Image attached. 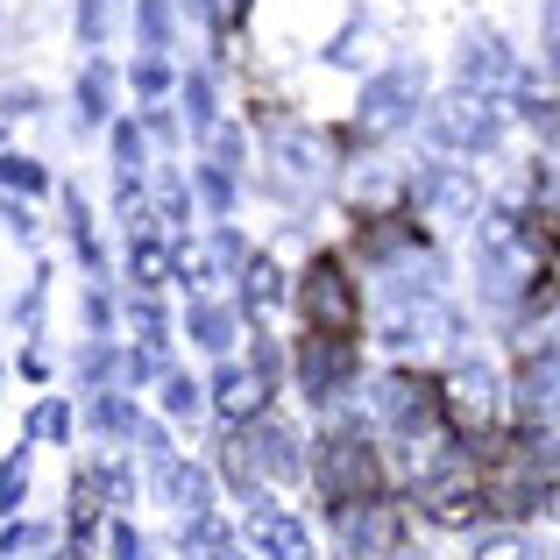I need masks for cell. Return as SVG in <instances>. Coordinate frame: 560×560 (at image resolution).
I'll return each instance as SVG.
<instances>
[{
    "label": "cell",
    "mask_w": 560,
    "mask_h": 560,
    "mask_svg": "<svg viewBox=\"0 0 560 560\" xmlns=\"http://www.w3.org/2000/svg\"><path fill=\"white\" fill-rule=\"evenodd\" d=\"M305 319H313L319 334H334V341H348L355 334V291H348V277H341V262H319L313 277H305Z\"/></svg>",
    "instance_id": "3"
},
{
    "label": "cell",
    "mask_w": 560,
    "mask_h": 560,
    "mask_svg": "<svg viewBox=\"0 0 560 560\" xmlns=\"http://www.w3.org/2000/svg\"><path fill=\"white\" fill-rule=\"evenodd\" d=\"M319 490H327L334 504H362V497L376 490V462L355 433H334L327 447H319Z\"/></svg>",
    "instance_id": "1"
},
{
    "label": "cell",
    "mask_w": 560,
    "mask_h": 560,
    "mask_svg": "<svg viewBox=\"0 0 560 560\" xmlns=\"http://www.w3.org/2000/svg\"><path fill=\"white\" fill-rule=\"evenodd\" d=\"M476 560H533V547H525V539H490Z\"/></svg>",
    "instance_id": "13"
},
{
    "label": "cell",
    "mask_w": 560,
    "mask_h": 560,
    "mask_svg": "<svg viewBox=\"0 0 560 560\" xmlns=\"http://www.w3.org/2000/svg\"><path fill=\"white\" fill-rule=\"evenodd\" d=\"M390 539H397L390 511H370L362 525H348V553H355V560H383V553H390Z\"/></svg>",
    "instance_id": "7"
},
{
    "label": "cell",
    "mask_w": 560,
    "mask_h": 560,
    "mask_svg": "<svg viewBox=\"0 0 560 560\" xmlns=\"http://www.w3.org/2000/svg\"><path fill=\"white\" fill-rule=\"evenodd\" d=\"M220 405H228V411H248V405H256V376L228 370V376H220Z\"/></svg>",
    "instance_id": "11"
},
{
    "label": "cell",
    "mask_w": 560,
    "mask_h": 560,
    "mask_svg": "<svg viewBox=\"0 0 560 560\" xmlns=\"http://www.w3.org/2000/svg\"><path fill=\"white\" fill-rule=\"evenodd\" d=\"M425 199H433L440 213H468V178L462 171H433V178H425Z\"/></svg>",
    "instance_id": "8"
},
{
    "label": "cell",
    "mask_w": 560,
    "mask_h": 560,
    "mask_svg": "<svg viewBox=\"0 0 560 560\" xmlns=\"http://www.w3.org/2000/svg\"><path fill=\"white\" fill-rule=\"evenodd\" d=\"M376 411L419 440L425 425H433V390H425V383H411V376H390V383H376Z\"/></svg>",
    "instance_id": "4"
},
{
    "label": "cell",
    "mask_w": 560,
    "mask_h": 560,
    "mask_svg": "<svg viewBox=\"0 0 560 560\" xmlns=\"http://www.w3.org/2000/svg\"><path fill=\"white\" fill-rule=\"evenodd\" d=\"M433 128H440V142H454V150H468V142H490V136H497V121H490V107H482V100H447Z\"/></svg>",
    "instance_id": "5"
},
{
    "label": "cell",
    "mask_w": 560,
    "mask_h": 560,
    "mask_svg": "<svg viewBox=\"0 0 560 560\" xmlns=\"http://www.w3.org/2000/svg\"><path fill=\"white\" fill-rule=\"evenodd\" d=\"M191 334H199V348H228V313L199 305V313H191Z\"/></svg>",
    "instance_id": "10"
},
{
    "label": "cell",
    "mask_w": 560,
    "mask_h": 560,
    "mask_svg": "<svg viewBox=\"0 0 560 560\" xmlns=\"http://www.w3.org/2000/svg\"><path fill=\"white\" fill-rule=\"evenodd\" d=\"M547 65L560 71V0H553V8H547Z\"/></svg>",
    "instance_id": "14"
},
{
    "label": "cell",
    "mask_w": 560,
    "mask_h": 560,
    "mask_svg": "<svg viewBox=\"0 0 560 560\" xmlns=\"http://www.w3.org/2000/svg\"><path fill=\"white\" fill-rule=\"evenodd\" d=\"M256 539H262L270 553H284V560H305V533H299L291 518H262V525H256Z\"/></svg>",
    "instance_id": "9"
},
{
    "label": "cell",
    "mask_w": 560,
    "mask_h": 560,
    "mask_svg": "<svg viewBox=\"0 0 560 560\" xmlns=\"http://www.w3.org/2000/svg\"><path fill=\"white\" fill-rule=\"evenodd\" d=\"M468 79H504V50L497 43H468Z\"/></svg>",
    "instance_id": "12"
},
{
    "label": "cell",
    "mask_w": 560,
    "mask_h": 560,
    "mask_svg": "<svg viewBox=\"0 0 560 560\" xmlns=\"http://www.w3.org/2000/svg\"><path fill=\"white\" fill-rule=\"evenodd\" d=\"M447 405H454V419H462V425H490V411H497V390H490V376H482V370L454 376Z\"/></svg>",
    "instance_id": "6"
},
{
    "label": "cell",
    "mask_w": 560,
    "mask_h": 560,
    "mask_svg": "<svg viewBox=\"0 0 560 560\" xmlns=\"http://www.w3.org/2000/svg\"><path fill=\"white\" fill-rule=\"evenodd\" d=\"M539 490H547V468H539L533 447H504L490 468H482V497H490V511H533Z\"/></svg>",
    "instance_id": "2"
}]
</instances>
